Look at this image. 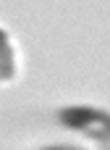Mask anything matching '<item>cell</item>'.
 <instances>
[{
	"mask_svg": "<svg viewBox=\"0 0 110 150\" xmlns=\"http://www.w3.org/2000/svg\"><path fill=\"white\" fill-rule=\"evenodd\" d=\"M16 76V50L11 37L0 29V82H11Z\"/></svg>",
	"mask_w": 110,
	"mask_h": 150,
	"instance_id": "2",
	"label": "cell"
},
{
	"mask_svg": "<svg viewBox=\"0 0 110 150\" xmlns=\"http://www.w3.org/2000/svg\"><path fill=\"white\" fill-rule=\"evenodd\" d=\"M45 150H79V148H71V145H58V148H45Z\"/></svg>",
	"mask_w": 110,
	"mask_h": 150,
	"instance_id": "3",
	"label": "cell"
},
{
	"mask_svg": "<svg viewBox=\"0 0 110 150\" xmlns=\"http://www.w3.org/2000/svg\"><path fill=\"white\" fill-rule=\"evenodd\" d=\"M60 121L74 129V132H81L102 145L110 142V113L100 111V108H92V105H71V108H63L60 111Z\"/></svg>",
	"mask_w": 110,
	"mask_h": 150,
	"instance_id": "1",
	"label": "cell"
}]
</instances>
